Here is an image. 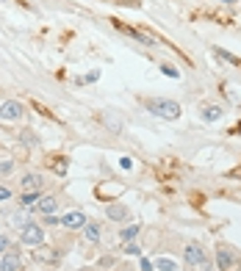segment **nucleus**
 Returning a JSON list of instances; mask_svg holds the SVG:
<instances>
[{
  "instance_id": "15",
  "label": "nucleus",
  "mask_w": 241,
  "mask_h": 271,
  "mask_svg": "<svg viewBox=\"0 0 241 271\" xmlns=\"http://www.w3.org/2000/svg\"><path fill=\"white\" fill-rule=\"evenodd\" d=\"M219 53L222 58H225V61H230V64H236V67H241V58H236V56H230V53H225V50H216Z\"/></svg>"
},
{
  "instance_id": "24",
  "label": "nucleus",
  "mask_w": 241,
  "mask_h": 271,
  "mask_svg": "<svg viewBox=\"0 0 241 271\" xmlns=\"http://www.w3.org/2000/svg\"><path fill=\"white\" fill-rule=\"evenodd\" d=\"M222 3H236V0H222Z\"/></svg>"
},
{
  "instance_id": "21",
  "label": "nucleus",
  "mask_w": 241,
  "mask_h": 271,
  "mask_svg": "<svg viewBox=\"0 0 241 271\" xmlns=\"http://www.w3.org/2000/svg\"><path fill=\"white\" fill-rule=\"evenodd\" d=\"M6 246H9V238H6V235H0V252H6Z\"/></svg>"
},
{
  "instance_id": "3",
  "label": "nucleus",
  "mask_w": 241,
  "mask_h": 271,
  "mask_svg": "<svg viewBox=\"0 0 241 271\" xmlns=\"http://www.w3.org/2000/svg\"><path fill=\"white\" fill-rule=\"evenodd\" d=\"M20 241H22L25 246H42V244H45V230H42V224H33V221H28V224L20 230Z\"/></svg>"
},
{
  "instance_id": "14",
  "label": "nucleus",
  "mask_w": 241,
  "mask_h": 271,
  "mask_svg": "<svg viewBox=\"0 0 241 271\" xmlns=\"http://www.w3.org/2000/svg\"><path fill=\"white\" fill-rule=\"evenodd\" d=\"M122 241H133L139 235V224H131V227H122Z\"/></svg>"
},
{
  "instance_id": "7",
  "label": "nucleus",
  "mask_w": 241,
  "mask_h": 271,
  "mask_svg": "<svg viewBox=\"0 0 241 271\" xmlns=\"http://www.w3.org/2000/svg\"><path fill=\"white\" fill-rule=\"evenodd\" d=\"M0 271H22V257L9 252V255L0 257Z\"/></svg>"
},
{
  "instance_id": "10",
  "label": "nucleus",
  "mask_w": 241,
  "mask_h": 271,
  "mask_svg": "<svg viewBox=\"0 0 241 271\" xmlns=\"http://www.w3.org/2000/svg\"><path fill=\"white\" fill-rule=\"evenodd\" d=\"M39 210H42L45 216H53L58 210V199L56 197H42V202H39Z\"/></svg>"
},
{
  "instance_id": "19",
  "label": "nucleus",
  "mask_w": 241,
  "mask_h": 271,
  "mask_svg": "<svg viewBox=\"0 0 241 271\" xmlns=\"http://www.w3.org/2000/svg\"><path fill=\"white\" fill-rule=\"evenodd\" d=\"M158 268H161V271H175V266L169 260H161V263H158Z\"/></svg>"
},
{
  "instance_id": "23",
  "label": "nucleus",
  "mask_w": 241,
  "mask_h": 271,
  "mask_svg": "<svg viewBox=\"0 0 241 271\" xmlns=\"http://www.w3.org/2000/svg\"><path fill=\"white\" fill-rule=\"evenodd\" d=\"M199 268H203V271H214V263H208V260H205V263H203V266H199Z\"/></svg>"
},
{
  "instance_id": "9",
  "label": "nucleus",
  "mask_w": 241,
  "mask_h": 271,
  "mask_svg": "<svg viewBox=\"0 0 241 271\" xmlns=\"http://www.w3.org/2000/svg\"><path fill=\"white\" fill-rule=\"evenodd\" d=\"M20 186L22 191H42V174H25Z\"/></svg>"
},
{
  "instance_id": "2",
  "label": "nucleus",
  "mask_w": 241,
  "mask_h": 271,
  "mask_svg": "<svg viewBox=\"0 0 241 271\" xmlns=\"http://www.w3.org/2000/svg\"><path fill=\"white\" fill-rule=\"evenodd\" d=\"M147 111L161 116V119H180V105L175 100H164V97L147 100Z\"/></svg>"
},
{
  "instance_id": "11",
  "label": "nucleus",
  "mask_w": 241,
  "mask_h": 271,
  "mask_svg": "<svg viewBox=\"0 0 241 271\" xmlns=\"http://www.w3.org/2000/svg\"><path fill=\"white\" fill-rule=\"evenodd\" d=\"M222 114H225V111H222L219 105H208V108L203 111V119L205 122H216V119H222Z\"/></svg>"
},
{
  "instance_id": "18",
  "label": "nucleus",
  "mask_w": 241,
  "mask_h": 271,
  "mask_svg": "<svg viewBox=\"0 0 241 271\" xmlns=\"http://www.w3.org/2000/svg\"><path fill=\"white\" fill-rule=\"evenodd\" d=\"M11 169H14V163H11V161H3V163H0V174L11 172Z\"/></svg>"
},
{
  "instance_id": "6",
  "label": "nucleus",
  "mask_w": 241,
  "mask_h": 271,
  "mask_svg": "<svg viewBox=\"0 0 241 271\" xmlns=\"http://www.w3.org/2000/svg\"><path fill=\"white\" fill-rule=\"evenodd\" d=\"M61 224L67 227V230H84L86 224H89V221H86V216H84V213H78V210H72V213H64Z\"/></svg>"
},
{
  "instance_id": "4",
  "label": "nucleus",
  "mask_w": 241,
  "mask_h": 271,
  "mask_svg": "<svg viewBox=\"0 0 241 271\" xmlns=\"http://www.w3.org/2000/svg\"><path fill=\"white\" fill-rule=\"evenodd\" d=\"M183 260H186V266H189V268H199L205 260H208V257H205V249L199 244H186Z\"/></svg>"
},
{
  "instance_id": "17",
  "label": "nucleus",
  "mask_w": 241,
  "mask_h": 271,
  "mask_svg": "<svg viewBox=\"0 0 241 271\" xmlns=\"http://www.w3.org/2000/svg\"><path fill=\"white\" fill-rule=\"evenodd\" d=\"M161 69H164V75H169V78H178V69L169 67V64H167V67H161Z\"/></svg>"
},
{
  "instance_id": "8",
  "label": "nucleus",
  "mask_w": 241,
  "mask_h": 271,
  "mask_svg": "<svg viewBox=\"0 0 241 271\" xmlns=\"http://www.w3.org/2000/svg\"><path fill=\"white\" fill-rule=\"evenodd\" d=\"M105 213H108V219H111V221H125V219H128V208H125L122 202L108 205V208H105Z\"/></svg>"
},
{
  "instance_id": "12",
  "label": "nucleus",
  "mask_w": 241,
  "mask_h": 271,
  "mask_svg": "<svg viewBox=\"0 0 241 271\" xmlns=\"http://www.w3.org/2000/svg\"><path fill=\"white\" fill-rule=\"evenodd\" d=\"M39 199H42V191H25L20 197V205H22V208H31L33 202H39Z\"/></svg>"
},
{
  "instance_id": "22",
  "label": "nucleus",
  "mask_w": 241,
  "mask_h": 271,
  "mask_svg": "<svg viewBox=\"0 0 241 271\" xmlns=\"http://www.w3.org/2000/svg\"><path fill=\"white\" fill-rule=\"evenodd\" d=\"M142 271H152V263L150 260H142Z\"/></svg>"
},
{
  "instance_id": "1",
  "label": "nucleus",
  "mask_w": 241,
  "mask_h": 271,
  "mask_svg": "<svg viewBox=\"0 0 241 271\" xmlns=\"http://www.w3.org/2000/svg\"><path fill=\"white\" fill-rule=\"evenodd\" d=\"M216 268L219 271H241V255L233 246L219 244L216 246Z\"/></svg>"
},
{
  "instance_id": "20",
  "label": "nucleus",
  "mask_w": 241,
  "mask_h": 271,
  "mask_svg": "<svg viewBox=\"0 0 241 271\" xmlns=\"http://www.w3.org/2000/svg\"><path fill=\"white\" fill-rule=\"evenodd\" d=\"M9 197H11V191H9L6 186H0V202H3V199H9Z\"/></svg>"
},
{
  "instance_id": "5",
  "label": "nucleus",
  "mask_w": 241,
  "mask_h": 271,
  "mask_svg": "<svg viewBox=\"0 0 241 271\" xmlns=\"http://www.w3.org/2000/svg\"><path fill=\"white\" fill-rule=\"evenodd\" d=\"M22 116V105L17 103V100H6L3 105H0V119L3 122H17Z\"/></svg>"
},
{
  "instance_id": "16",
  "label": "nucleus",
  "mask_w": 241,
  "mask_h": 271,
  "mask_svg": "<svg viewBox=\"0 0 241 271\" xmlns=\"http://www.w3.org/2000/svg\"><path fill=\"white\" fill-rule=\"evenodd\" d=\"M125 255H142V249H139L133 241H128V246H125Z\"/></svg>"
},
{
  "instance_id": "13",
  "label": "nucleus",
  "mask_w": 241,
  "mask_h": 271,
  "mask_svg": "<svg viewBox=\"0 0 241 271\" xmlns=\"http://www.w3.org/2000/svg\"><path fill=\"white\" fill-rule=\"evenodd\" d=\"M86 238H89V244H100V224H95V221H89V224L84 227Z\"/></svg>"
}]
</instances>
